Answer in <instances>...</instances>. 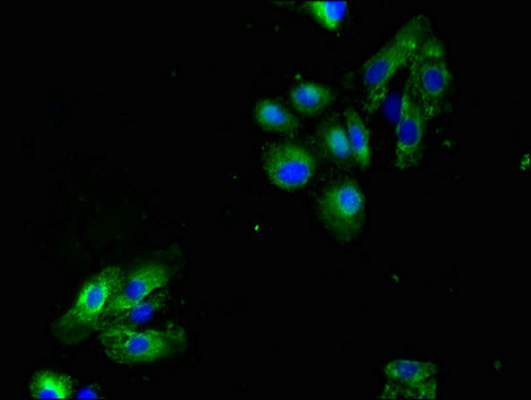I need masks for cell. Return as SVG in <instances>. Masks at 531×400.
I'll return each instance as SVG.
<instances>
[{
    "instance_id": "obj_1",
    "label": "cell",
    "mask_w": 531,
    "mask_h": 400,
    "mask_svg": "<svg viewBox=\"0 0 531 400\" xmlns=\"http://www.w3.org/2000/svg\"><path fill=\"white\" fill-rule=\"evenodd\" d=\"M430 32L425 14L410 16L397 32L362 67L365 112L374 115L389 98L399 71L410 66Z\"/></svg>"
},
{
    "instance_id": "obj_9",
    "label": "cell",
    "mask_w": 531,
    "mask_h": 400,
    "mask_svg": "<svg viewBox=\"0 0 531 400\" xmlns=\"http://www.w3.org/2000/svg\"><path fill=\"white\" fill-rule=\"evenodd\" d=\"M335 94L330 87L318 82H301L290 91V103L299 115L315 118L334 103Z\"/></svg>"
},
{
    "instance_id": "obj_12",
    "label": "cell",
    "mask_w": 531,
    "mask_h": 400,
    "mask_svg": "<svg viewBox=\"0 0 531 400\" xmlns=\"http://www.w3.org/2000/svg\"><path fill=\"white\" fill-rule=\"evenodd\" d=\"M345 128L349 138L351 159L362 171L369 170L373 160L370 131L362 115L354 108H347L345 111Z\"/></svg>"
},
{
    "instance_id": "obj_3",
    "label": "cell",
    "mask_w": 531,
    "mask_h": 400,
    "mask_svg": "<svg viewBox=\"0 0 531 400\" xmlns=\"http://www.w3.org/2000/svg\"><path fill=\"white\" fill-rule=\"evenodd\" d=\"M99 342L113 362L150 364L177 355L186 347L187 336L181 328H147L138 330L126 323H109L101 327Z\"/></svg>"
},
{
    "instance_id": "obj_8",
    "label": "cell",
    "mask_w": 531,
    "mask_h": 400,
    "mask_svg": "<svg viewBox=\"0 0 531 400\" xmlns=\"http://www.w3.org/2000/svg\"><path fill=\"white\" fill-rule=\"evenodd\" d=\"M169 280V271L162 264L146 263L135 268L127 278L123 279L121 287L107 307L106 318L127 314L139 304L146 302L155 291L165 287Z\"/></svg>"
},
{
    "instance_id": "obj_15",
    "label": "cell",
    "mask_w": 531,
    "mask_h": 400,
    "mask_svg": "<svg viewBox=\"0 0 531 400\" xmlns=\"http://www.w3.org/2000/svg\"><path fill=\"white\" fill-rule=\"evenodd\" d=\"M322 146L326 154L337 162H347L351 159L349 138L345 126L331 122L322 130Z\"/></svg>"
},
{
    "instance_id": "obj_17",
    "label": "cell",
    "mask_w": 531,
    "mask_h": 400,
    "mask_svg": "<svg viewBox=\"0 0 531 400\" xmlns=\"http://www.w3.org/2000/svg\"><path fill=\"white\" fill-rule=\"evenodd\" d=\"M94 390H91V388H83L81 391V394H79V398H97V394H90V392H93Z\"/></svg>"
},
{
    "instance_id": "obj_10",
    "label": "cell",
    "mask_w": 531,
    "mask_h": 400,
    "mask_svg": "<svg viewBox=\"0 0 531 400\" xmlns=\"http://www.w3.org/2000/svg\"><path fill=\"white\" fill-rule=\"evenodd\" d=\"M383 372L391 382L419 388L425 386L438 374V366L429 360L398 358L387 362Z\"/></svg>"
},
{
    "instance_id": "obj_13",
    "label": "cell",
    "mask_w": 531,
    "mask_h": 400,
    "mask_svg": "<svg viewBox=\"0 0 531 400\" xmlns=\"http://www.w3.org/2000/svg\"><path fill=\"white\" fill-rule=\"evenodd\" d=\"M74 379L50 370L37 372L31 379L30 394L34 399H69L74 394Z\"/></svg>"
},
{
    "instance_id": "obj_7",
    "label": "cell",
    "mask_w": 531,
    "mask_h": 400,
    "mask_svg": "<svg viewBox=\"0 0 531 400\" xmlns=\"http://www.w3.org/2000/svg\"><path fill=\"white\" fill-rule=\"evenodd\" d=\"M267 178L283 191L305 187L313 179L317 162L307 148L298 143H275L263 155Z\"/></svg>"
},
{
    "instance_id": "obj_5",
    "label": "cell",
    "mask_w": 531,
    "mask_h": 400,
    "mask_svg": "<svg viewBox=\"0 0 531 400\" xmlns=\"http://www.w3.org/2000/svg\"><path fill=\"white\" fill-rule=\"evenodd\" d=\"M413 64L419 102L427 122L438 115L453 82L445 44L437 35L430 34L419 48Z\"/></svg>"
},
{
    "instance_id": "obj_4",
    "label": "cell",
    "mask_w": 531,
    "mask_h": 400,
    "mask_svg": "<svg viewBox=\"0 0 531 400\" xmlns=\"http://www.w3.org/2000/svg\"><path fill=\"white\" fill-rule=\"evenodd\" d=\"M317 212L323 228L335 240L354 242L365 227V194L354 180H341L319 196Z\"/></svg>"
},
{
    "instance_id": "obj_16",
    "label": "cell",
    "mask_w": 531,
    "mask_h": 400,
    "mask_svg": "<svg viewBox=\"0 0 531 400\" xmlns=\"http://www.w3.org/2000/svg\"><path fill=\"white\" fill-rule=\"evenodd\" d=\"M154 311V303L143 302L139 304V306L133 308V310L127 312V315H130V319L134 320V322H145V320L150 319V316H153Z\"/></svg>"
},
{
    "instance_id": "obj_11",
    "label": "cell",
    "mask_w": 531,
    "mask_h": 400,
    "mask_svg": "<svg viewBox=\"0 0 531 400\" xmlns=\"http://www.w3.org/2000/svg\"><path fill=\"white\" fill-rule=\"evenodd\" d=\"M253 118L262 130L286 136H294L301 128L297 116L271 99H261L255 103Z\"/></svg>"
},
{
    "instance_id": "obj_14",
    "label": "cell",
    "mask_w": 531,
    "mask_h": 400,
    "mask_svg": "<svg viewBox=\"0 0 531 400\" xmlns=\"http://www.w3.org/2000/svg\"><path fill=\"white\" fill-rule=\"evenodd\" d=\"M350 3L345 0L331 2V0H307L303 8L309 12L311 18L329 32H338L349 14Z\"/></svg>"
},
{
    "instance_id": "obj_2",
    "label": "cell",
    "mask_w": 531,
    "mask_h": 400,
    "mask_svg": "<svg viewBox=\"0 0 531 400\" xmlns=\"http://www.w3.org/2000/svg\"><path fill=\"white\" fill-rule=\"evenodd\" d=\"M125 279L119 267L105 268L85 283L70 310L53 324L59 342L74 346L89 339L106 320L107 307Z\"/></svg>"
},
{
    "instance_id": "obj_6",
    "label": "cell",
    "mask_w": 531,
    "mask_h": 400,
    "mask_svg": "<svg viewBox=\"0 0 531 400\" xmlns=\"http://www.w3.org/2000/svg\"><path fill=\"white\" fill-rule=\"evenodd\" d=\"M425 114L415 82L414 64L409 66L405 87L398 103L395 123L394 166L398 171H410L417 167L425 140Z\"/></svg>"
}]
</instances>
